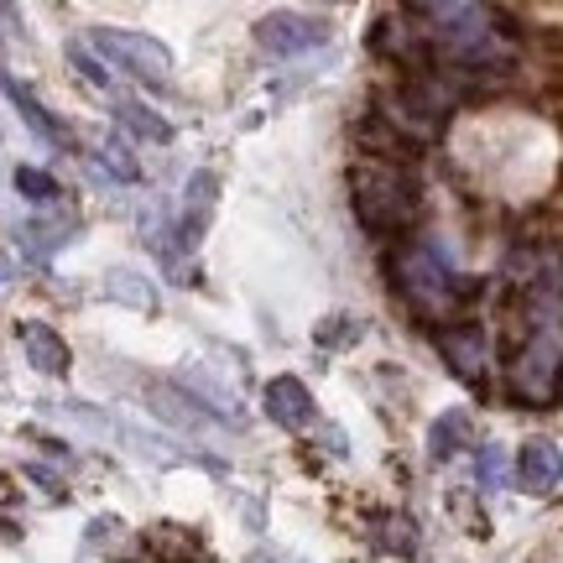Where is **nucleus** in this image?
<instances>
[{"label":"nucleus","instance_id":"3","mask_svg":"<svg viewBox=\"0 0 563 563\" xmlns=\"http://www.w3.org/2000/svg\"><path fill=\"white\" fill-rule=\"evenodd\" d=\"M95 47H100L115 68H125V74H136V79H146V84H162L167 74H173V53H167L157 37H146V32L95 26Z\"/></svg>","mask_w":563,"mask_h":563},{"label":"nucleus","instance_id":"16","mask_svg":"<svg viewBox=\"0 0 563 563\" xmlns=\"http://www.w3.org/2000/svg\"><path fill=\"white\" fill-rule=\"evenodd\" d=\"M475 475H481L485 490H501L506 475H511V464H506V449H501V443H485L481 460H475Z\"/></svg>","mask_w":563,"mask_h":563},{"label":"nucleus","instance_id":"17","mask_svg":"<svg viewBox=\"0 0 563 563\" xmlns=\"http://www.w3.org/2000/svg\"><path fill=\"white\" fill-rule=\"evenodd\" d=\"M355 340H361V319H350V313H334V319L319 323L323 350H334V344H355Z\"/></svg>","mask_w":563,"mask_h":563},{"label":"nucleus","instance_id":"12","mask_svg":"<svg viewBox=\"0 0 563 563\" xmlns=\"http://www.w3.org/2000/svg\"><path fill=\"white\" fill-rule=\"evenodd\" d=\"M464 439H470V412L454 407V412H443L433 428H428V454L433 460H449V454H460Z\"/></svg>","mask_w":563,"mask_h":563},{"label":"nucleus","instance_id":"1","mask_svg":"<svg viewBox=\"0 0 563 563\" xmlns=\"http://www.w3.org/2000/svg\"><path fill=\"white\" fill-rule=\"evenodd\" d=\"M355 214L371 230H407L418 220V188L402 167H361L355 173Z\"/></svg>","mask_w":563,"mask_h":563},{"label":"nucleus","instance_id":"19","mask_svg":"<svg viewBox=\"0 0 563 563\" xmlns=\"http://www.w3.org/2000/svg\"><path fill=\"white\" fill-rule=\"evenodd\" d=\"M245 563H298V559H287V553H272V548H256Z\"/></svg>","mask_w":563,"mask_h":563},{"label":"nucleus","instance_id":"4","mask_svg":"<svg viewBox=\"0 0 563 563\" xmlns=\"http://www.w3.org/2000/svg\"><path fill=\"white\" fill-rule=\"evenodd\" d=\"M256 42L277 58H292V53H308V47L329 42V21L302 16V11H272V16L256 21Z\"/></svg>","mask_w":563,"mask_h":563},{"label":"nucleus","instance_id":"18","mask_svg":"<svg viewBox=\"0 0 563 563\" xmlns=\"http://www.w3.org/2000/svg\"><path fill=\"white\" fill-rule=\"evenodd\" d=\"M391 532H376V543L391 548V553H412V522H402V517H391Z\"/></svg>","mask_w":563,"mask_h":563},{"label":"nucleus","instance_id":"8","mask_svg":"<svg viewBox=\"0 0 563 563\" xmlns=\"http://www.w3.org/2000/svg\"><path fill=\"white\" fill-rule=\"evenodd\" d=\"M21 350H26L32 371H42V376H68V365H74L63 334L47 329V323H21Z\"/></svg>","mask_w":563,"mask_h":563},{"label":"nucleus","instance_id":"5","mask_svg":"<svg viewBox=\"0 0 563 563\" xmlns=\"http://www.w3.org/2000/svg\"><path fill=\"white\" fill-rule=\"evenodd\" d=\"M397 277H402V292L418 302V308H443V302L454 298L449 272H443L428 251H402V256H397Z\"/></svg>","mask_w":563,"mask_h":563},{"label":"nucleus","instance_id":"15","mask_svg":"<svg viewBox=\"0 0 563 563\" xmlns=\"http://www.w3.org/2000/svg\"><path fill=\"white\" fill-rule=\"evenodd\" d=\"M16 194L26 203H53L58 199V183H53V173H42V167H16Z\"/></svg>","mask_w":563,"mask_h":563},{"label":"nucleus","instance_id":"6","mask_svg":"<svg viewBox=\"0 0 563 563\" xmlns=\"http://www.w3.org/2000/svg\"><path fill=\"white\" fill-rule=\"evenodd\" d=\"M262 402H266V418L282 422V428H308V422H313V397H308V386H302L298 376L266 382Z\"/></svg>","mask_w":563,"mask_h":563},{"label":"nucleus","instance_id":"10","mask_svg":"<svg viewBox=\"0 0 563 563\" xmlns=\"http://www.w3.org/2000/svg\"><path fill=\"white\" fill-rule=\"evenodd\" d=\"M146 407L157 412V418H167V422H178V428H188V433H203V428H214V418L203 412L194 397H183L178 386H152L146 391Z\"/></svg>","mask_w":563,"mask_h":563},{"label":"nucleus","instance_id":"13","mask_svg":"<svg viewBox=\"0 0 563 563\" xmlns=\"http://www.w3.org/2000/svg\"><path fill=\"white\" fill-rule=\"evenodd\" d=\"M115 121L131 125V131L146 141H173V125L162 121V115H152L146 104H115Z\"/></svg>","mask_w":563,"mask_h":563},{"label":"nucleus","instance_id":"9","mask_svg":"<svg viewBox=\"0 0 563 563\" xmlns=\"http://www.w3.org/2000/svg\"><path fill=\"white\" fill-rule=\"evenodd\" d=\"M517 475H522L527 490H538V496H548L553 485L563 481V449L548 439H532L522 443V460H517Z\"/></svg>","mask_w":563,"mask_h":563},{"label":"nucleus","instance_id":"2","mask_svg":"<svg viewBox=\"0 0 563 563\" xmlns=\"http://www.w3.org/2000/svg\"><path fill=\"white\" fill-rule=\"evenodd\" d=\"M559 376H563V350L553 334H532L522 344V355L511 361V397L522 407H548L559 397Z\"/></svg>","mask_w":563,"mask_h":563},{"label":"nucleus","instance_id":"11","mask_svg":"<svg viewBox=\"0 0 563 563\" xmlns=\"http://www.w3.org/2000/svg\"><path fill=\"white\" fill-rule=\"evenodd\" d=\"M0 89H5V100L16 104V110H21V121L32 125V131H37L42 141H58V146H63V141H68V131H63V125L53 121L47 110H42V100H37V95H32V89H26V84H16V79H11V74H0Z\"/></svg>","mask_w":563,"mask_h":563},{"label":"nucleus","instance_id":"7","mask_svg":"<svg viewBox=\"0 0 563 563\" xmlns=\"http://www.w3.org/2000/svg\"><path fill=\"white\" fill-rule=\"evenodd\" d=\"M439 350H443V361H449V371H454V376H464V382H481L485 355H490L485 329H475V323L449 329V334H439Z\"/></svg>","mask_w":563,"mask_h":563},{"label":"nucleus","instance_id":"14","mask_svg":"<svg viewBox=\"0 0 563 563\" xmlns=\"http://www.w3.org/2000/svg\"><path fill=\"white\" fill-rule=\"evenodd\" d=\"M104 292H110V298H121V302H131V308H157V292H152L136 272H110Z\"/></svg>","mask_w":563,"mask_h":563}]
</instances>
